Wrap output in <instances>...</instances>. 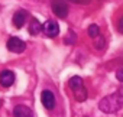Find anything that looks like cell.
Masks as SVG:
<instances>
[{"label": "cell", "mask_w": 123, "mask_h": 117, "mask_svg": "<svg viewBox=\"0 0 123 117\" xmlns=\"http://www.w3.org/2000/svg\"><path fill=\"white\" fill-rule=\"evenodd\" d=\"M15 78H16L15 72L10 71V70H5V71L0 72V84H2V87H5V88L12 87L13 82H15Z\"/></svg>", "instance_id": "obj_6"}, {"label": "cell", "mask_w": 123, "mask_h": 117, "mask_svg": "<svg viewBox=\"0 0 123 117\" xmlns=\"http://www.w3.org/2000/svg\"><path fill=\"white\" fill-rule=\"evenodd\" d=\"M13 116L15 117H33V113L29 107L19 104L13 108Z\"/></svg>", "instance_id": "obj_9"}, {"label": "cell", "mask_w": 123, "mask_h": 117, "mask_svg": "<svg viewBox=\"0 0 123 117\" xmlns=\"http://www.w3.org/2000/svg\"><path fill=\"white\" fill-rule=\"evenodd\" d=\"M68 85H70V88L73 90V94H74V97H75V100L78 101V103H83V101H86L87 100V90H86V87H84V84H83V80L78 77V75H74V77H71L70 78V81H68Z\"/></svg>", "instance_id": "obj_2"}, {"label": "cell", "mask_w": 123, "mask_h": 117, "mask_svg": "<svg viewBox=\"0 0 123 117\" xmlns=\"http://www.w3.org/2000/svg\"><path fill=\"white\" fill-rule=\"evenodd\" d=\"M51 7H52V12L58 18H61V19L67 18V15H68V5H67L65 0H52Z\"/></svg>", "instance_id": "obj_3"}, {"label": "cell", "mask_w": 123, "mask_h": 117, "mask_svg": "<svg viewBox=\"0 0 123 117\" xmlns=\"http://www.w3.org/2000/svg\"><path fill=\"white\" fill-rule=\"evenodd\" d=\"M41 29H42L41 22H39L38 19H35V18H31V20H29V26H28V32H29L32 36H36V35L41 32Z\"/></svg>", "instance_id": "obj_10"}, {"label": "cell", "mask_w": 123, "mask_h": 117, "mask_svg": "<svg viewBox=\"0 0 123 117\" xmlns=\"http://www.w3.org/2000/svg\"><path fill=\"white\" fill-rule=\"evenodd\" d=\"M42 30H43V33L48 36V38H56L58 36V33H59V26H58V23L55 22V20H46L45 23H43V26H42Z\"/></svg>", "instance_id": "obj_4"}, {"label": "cell", "mask_w": 123, "mask_h": 117, "mask_svg": "<svg viewBox=\"0 0 123 117\" xmlns=\"http://www.w3.org/2000/svg\"><path fill=\"white\" fill-rule=\"evenodd\" d=\"M117 29H119L120 33H123V18L119 20V23H117Z\"/></svg>", "instance_id": "obj_15"}, {"label": "cell", "mask_w": 123, "mask_h": 117, "mask_svg": "<svg viewBox=\"0 0 123 117\" xmlns=\"http://www.w3.org/2000/svg\"><path fill=\"white\" fill-rule=\"evenodd\" d=\"M42 2H43V0H42Z\"/></svg>", "instance_id": "obj_16"}, {"label": "cell", "mask_w": 123, "mask_h": 117, "mask_svg": "<svg viewBox=\"0 0 123 117\" xmlns=\"http://www.w3.org/2000/svg\"><path fill=\"white\" fill-rule=\"evenodd\" d=\"M25 48H26V43H25L22 39H19V38H16V36L9 38V41H7V49H9V51L19 53V52H23Z\"/></svg>", "instance_id": "obj_5"}, {"label": "cell", "mask_w": 123, "mask_h": 117, "mask_svg": "<svg viewBox=\"0 0 123 117\" xmlns=\"http://www.w3.org/2000/svg\"><path fill=\"white\" fill-rule=\"evenodd\" d=\"M116 78H117L120 82H123V70H117V72H116Z\"/></svg>", "instance_id": "obj_14"}, {"label": "cell", "mask_w": 123, "mask_h": 117, "mask_svg": "<svg viewBox=\"0 0 123 117\" xmlns=\"http://www.w3.org/2000/svg\"><path fill=\"white\" fill-rule=\"evenodd\" d=\"M41 100H42V104H43L45 108L52 110V108L55 107V95H54L52 91L45 90V91L42 93V95H41Z\"/></svg>", "instance_id": "obj_7"}, {"label": "cell", "mask_w": 123, "mask_h": 117, "mask_svg": "<svg viewBox=\"0 0 123 117\" xmlns=\"http://www.w3.org/2000/svg\"><path fill=\"white\" fill-rule=\"evenodd\" d=\"M94 48L96 49H103L104 48V39L98 35V39H96V42H94Z\"/></svg>", "instance_id": "obj_13"}, {"label": "cell", "mask_w": 123, "mask_h": 117, "mask_svg": "<svg viewBox=\"0 0 123 117\" xmlns=\"http://www.w3.org/2000/svg\"><path fill=\"white\" fill-rule=\"evenodd\" d=\"M123 107V87L119 88L117 91H114L113 94L104 97L100 103H98V108L103 113H116Z\"/></svg>", "instance_id": "obj_1"}, {"label": "cell", "mask_w": 123, "mask_h": 117, "mask_svg": "<svg viewBox=\"0 0 123 117\" xmlns=\"http://www.w3.org/2000/svg\"><path fill=\"white\" fill-rule=\"evenodd\" d=\"M75 39H77V36H75V33L73 32V30H70L68 32V36L64 39L65 41V43H68V45H71V43H74L75 42Z\"/></svg>", "instance_id": "obj_12"}, {"label": "cell", "mask_w": 123, "mask_h": 117, "mask_svg": "<svg viewBox=\"0 0 123 117\" xmlns=\"http://www.w3.org/2000/svg\"><path fill=\"white\" fill-rule=\"evenodd\" d=\"M87 32H88V36L90 38H94V39L100 35V29H98L97 25H90L88 29H87Z\"/></svg>", "instance_id": "obj_11"}, {"label": "cell", "mask_w": 123, "mask_h": 117, "mask_svg": "<svg viewBox=\"0 0 123 117\" xmlns=\"http://www.w3.org/2000/svg\"><path fill=\"white\" fill-rule=\"evenodd\" d=\"M26 20H28V13H26V10H18V12L13 15V25H15V28H18V29H20V28L25 25Z\"/></svg>", "instance_id": "obj_8"}]
</instances>
